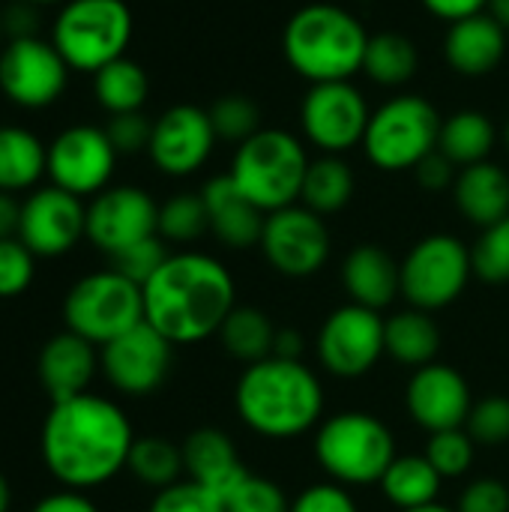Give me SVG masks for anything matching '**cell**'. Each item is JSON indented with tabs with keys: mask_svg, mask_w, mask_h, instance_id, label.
I'll return each instance as SVG.
<instances>
[{
	"mask_svg": "<svg viewBox=\"0 0 509 512\" xmlns=\"http://www.w3.org/2000/svg\"><path fill=\"white\" fill-rule=\"evenodd\" d=\"M39 444L51 477L81 492L114 480L129 465L135 432L117 402L81 393L51 405Z\"/></svg>",
	"mask_w": 509,
	"mask_h": 512,
	"instance_id": "6da1fadb",
	"label": "cell"
},
{
	"mask_svg": "<svg viewBox=\"0 0 509 512\" xmlns=\"http://www.w3.org/2000/svg\"><path fill=\"white\" fill-rule=\"evenodd\" d=\"M144 291V321L171 345L204 342L222 330L234 303L228 267L204 252H177L156 270Z\"/></svg>",
	"mask_w": 509,
	"mask_h": 512,
	"instance_id": "7a4b0ae2",
	"label": "cell"
},
{
	"mask_svg": "<svg viewBox=\"0 0 509 512\" xmlns=\"http://www.w3.org/2000/svg\"><path fill=\"white\" fill-rule=\"evenodd\" d=\"M234 405L255 435L285 441L315 429L324 411V390L300 360L267 357L246 366L234 390Z\"/></svg>",
	"mask_w": 509,
	"mask_h": 512,
	"instance_id": "3957f363",
	"label": "cell"
},
{
	"mask_svg": "<svg viewBox=\"0 0 509 512\" xmlns=\"http://www.w3.org/2000/svg\"><path fill=\"white\" fill-rule=\"evenodd\" d=\"M369 36L363 21L339 3L300 6L282 30L288 66L309 84L351 81L363 69Z\"/></svg>",
	"mask_w": 509,
	"mask_h": 512,
	"instance_id": "277c9868",
	"label": "cell"
},
{
	"mask_svg": "<svg viewBox=\"0 0 509 512\" xmlns=\"http://www.w3.org/2000/svg\"><path fill=\"white\" fill-rule=\"evenodd\" d=\"M303 141L285 129H261L237 144L228 177L234 186L267 216L300 201L303 177L309 168Z\"/></svg>",
	"mask_w": 509,
	"mask_h": 512,
	"instance_id": "5b68a950",
	"label": "cell"
},
{
	"mask_svg": "<svg viewBox=\"0 0 509 512\" xmlns=\"http://www.w3.org/2000/svg\"><path fill=\"white\" fill-rule=\"evenodd\" d=\"M132 12L123 0H66L51 27V42L75 72H99L126 57Z\"/></svg>",
	"mask_w": 509,
	"mask_h": 512,
	"instance_id": "8992f818",
	"label": "cell"
},
{
	"mask_svg": "<svg viewBox=\"0 0 509 512\" xmlns=\"http://www.w3.org/2000/svg\"><path fill=\"white\" fill-rule=\"evenodd\" d=\"M315 456L339 486L381 483L396 459L393 432L372 414L345 411L321 423L315 435Z\"/></svg>",
	"mask_w": 509,
	"mask_h": 512,
	"instance_id": "52a82bcc",
	"label": "cell"
},
{
	"mask_svg": "<svg viewBox=\"0 0 509 512\" xmlns=\"http://www.w3.org/2000/svg\"><path fill=\"white\" fill-rule=\"evenodd\" d=\"M441 123L444 117L426 96H393L372 111L363 135V150L369 162L381 171H411L432 150H438Z\"/></svg>",
	"mask_w": 509,
	"mask_h": 512,
	"instance_id": "ba28073f",
	"label": "cell"
},
{
	"mask_svg": "<svg viewBox=\"0 0 509 512\" xmlns=\"http://www.w3.org/2000/svg\"><path fill=\"white\" fill-rule=\"evenodd\" d=\"M63 321L66 330L102 348L144 321V291L117 270L90 273L69 288Z\"/></svg>",
	"mask_w": 509,
	"mask_h": 512,
	"instance_id": "9c48e42d",
	"label": "cell"
},
{
	"mask_svg": "<svg viewBox=\"0 0 509 512\" xmlns=\"http://www.w3.org/2000/svg\"><path fill=\"white\" fill-rule=\"evenodd\" d=\"M402 273V297L423 312L447 309L468 288L474 267L471 249L453 234H429L423 237L399 264Z\"/></svg>",
	"mask_w": 509,
	"mask_h": 512,
	"instance_id": "30bf717a",
	"label": "cell"
},
{
	"mask_svg": "<svg viewBox=\"0 0 509 512\" xmlns=\"http://www.w3.org/2000/svg\"><path fill=\"white\" fill-rule=\"evenodd\" d=\"M372 108L351 81L312 84L300 105V126L321 153L342 156L363 144Z\"/></svg>",
	"mask_w": 509,
	"mask_h": 512,
	"instance_id": "8fae6325",
	"label": "cell"
},
{
	"mask_svg": "<svg viewBox=\"0 0 509 512\" xmlns=\"http://www.w3.org/2000/svg\"><path fill=\"white\" fill-rule=\"evenodd\" d=\"M258 246L276 273L288 279H309L330 258V231L324 216L303 204H291L267 216Z\"/></svg>",
	"mask_w": 509,
	"mask_h": 512,
	"instance_id": "7c38bea8",
	"label": "cell"
},
{
	"mask_svg": "<svg viewBox=\"0 0 509 512\" xmlns=\"http://www.w3.org/2000/svg\"><path fill=\"white\" fill-rule=\"evenodd\" d=\"M69 81V66L54 48L39 36L9 39L0 48V93L18 108H48L54 105Z\"/></svg>",
	"mask_w": 509,
	"mask_h": 512,
	"instance_id": "4fadbf2b",
	"label": "cell"
},
{
	"mask_svg": "<svg viewBox=\"0 0 509 512\" xmlns=\"http://www.w3.org/2000/svg\"><path fill=\"white\" fill-rule=\"evenodd\" d=\"M381 354H387L381 312L348 303L327 315L318 336V357L330 375L363 378Z\"/></svg>",
	"mask_w": 509,
	"mask_h": 512,
	"instance_id": "5bb4252c",
	"label": "cell"
},
{
	"mask_svg": "<svg viewBox=\"0 0 509 512\" xmlns=\"http://www.w3.org/2000/svg\"><path fill=\"white\" fill-rule=\"evenodd\" d=\"M171 342L147 321L99 348V369L105 381L123 396L156 393L171 369Z\"/></svg>",
	"mask_w": 509,
	"mask_h": 512,
	"instance_id": "9a60e30c",
	"label": "cell"
},
{
	"mask_svg": "<svg viewBox=\"0 0 509 512\" xmlns=\"http://www.w3.org/2000/svg\"><path fill=\"white\" fill-rule=\"evenodd\" d=\"M117 165V150L99 126H69L48 144V177L51 186L93 198L108 189Z\"/></svg>",
	"mask_w": 509,
	"mask_h": 512,
	"instance_id": "2e32d148",
	"label": "cell"
},
{
	"mask_svg": "<svg viewBox=\"0 0 509 512\" xmlns=\"http://www.w3.org/2000/svg\"><path fill=\"white\" fill-rule=\"evenodd\" d=\"M159 234V204L138 186H108L87 204V240L108 258Z\"/></svg>",
	"mask_w": 509,
	"mask_h": 512,
	"instance_id": "e0dca14e",
	"label": "cell"
},
{
	"mask_svg": "<svg viewBox=\"0 0 509 512\" xmlns=\"http://www.w3.org/2000/svg\"><path fill=\"white\" fill-rule=\"evenodd\" d=\"M81 237H87V207L81 198L57 186H42L21 201L18 240L36 258H60L72 252Z\"/></svg>",
	"mask_w": 509,
	"mask_h": 512,
	"instance_id": "ac0fdd59",
	"label": "cell"
},
{
	"mask_svg": "<svg viewBox=\"0 0 509 512\" xmlns=\"http://www.w3.org/2000/svg\"><path fill=\"white\" fill-rule=\"evenodd\" d=\"M216 129L210 111L198 105H171L153 120L150 162L168 177H189L204 168L216 147Z\"/></svg>",
	"mask_w": 509,
	"mask_h": 512,
	"instance_id": "d6986e66",
	"label": "cell"
},
{
	"mask_svg": "<svg viewBox=\"0 0 509 512\" xmlns=\"http://www.w3.org/2000/svg\"><path fill=\"white\" fill-rule=\"evenodd\" d=\"M408 414L417 426H423L429 435L462 429L468 423V414L474 408L468 381L444 363H429L417 369L405 390Z\"/></svg>",
	"mask_w": 509,
	"mask_h": 512,
	"instance_id": "ffe728a7",
	"label": "cell"
},
{
	"mask_svg": "<svg viewBox=\"0 0 509 512\" xmlns=\"http://www.w3.org/2000/svg\"><path fill=\"white\" fill-rule=\"evenodd\" d=\"M99 372V354L96 345L81 339L72 330H63L51 336L36 360V375L51 402L75 399L90 390L93 378Z\"/></svg>",
	"mask_w": 509,
	"mask_h": 512,
	"instance_id": "44dd1931",
	"label": "cell"
},
{
	"mask_svg": "<svg viewBox=\"0 0 509 512\" xmlns=\"http://www.w3.org/2000/svg\"><path fill=\"white\" fill-rule=\"evenodd\" d=\"M504 57L507 30L489 12L453 21L444 36V60L453 72L465 78H483L495 72Z\"/></svg>",
	"mask_w": 509,
	"mask_h": 512,
	"instance_id": "7402d4cb",
	"label": "cell"
},
{
	"mask_svg": "<svg viewBox=\"0 0 509 512\" xmlns=\"http://www.w3.org/2000/svg\"><path fill=\"white\" fill-rule=\"evenodd\" d=\"M201 198H204V207H207L210 231L219 237V243H225L231 249H252V246L261 243L267 213L258 210L234 186V180L228 174H219V177L207 180L204 189H201Z\"/></svg>",
	"mask_w": 509,
	"mask_h": 512,
	"instance_id": "603a6c76",
	"label": "cell"
},
{
	"mask_svg": "<svg viewBox=\"0 0 509 512\" xmlns=\"http://www.w3.org/2000/svg\"><path fill=\"white\" fill-rule=\"evenodd\" d=\"M342 282L351 303L381 312L402 294V273L393 255L375 243H363L348 252L342 264Z\"/></svg>",
	"mask_w": 509,
	"mask_h": 512,
	"instance_id": "cb8c5ba5",
	"label": "cell"
},
{
	"mask_svg": "<svg viewBox=\"0 0 509 512\" xmlns=\"http://www.w3.org/2000/svg\"><path fill=\"white\" fill-rule=\"evenodd\" d=\"M183 468L189 480L207 486L222 501L249 474L237 456L234 441L219 429H198L183 441Z\"/></svg>",
	"mask_w": 509,
	"mask_h": 512,
	"instance_id": "d4e9b609",
	"label": "cell"
},
{
	"mask_svg": "<svg viewBox=\"0 0 509 512\" xmlns=\"http://www.w3.org/2000/svg\"><path fill=\"white\" fill-rule=\"evenodd\" d=\"M453 201L471 225L492 228L509 219V174L489 159L459 168Z\"/></svg>",
	"mask_w": 509,
	"mask_h": 512,
	"instance_id": "484cf974",
	"label": "cell"
},
{
	"mask_svg": "<svg viewBox=\"0 0 509 512\" xmlns=\"http://www.w3.org/2000/svg\"><path fill=\"white\" fill-rule=\"evenodd\" d=\"M498 144V129L486 111L477 108H462L444 117L441 135H438V150L456 165L468 168L477 162H486L489 153Z\"/></svg>",
	"mask_w": 509,
	"mask_h": 512,
	"instance_id": "4316f807",
	"label": "cell"
},
{
	"mask_svg": "<svg viewBox=\"0 0 509 512\" xmlns=\"http://www.w3.org/2000/svg\"><path fill=\"white\" fill-rule=\"evenodd\" d=\"M384 348L396 363L423 369L435 363V354L441 348V330L429 312L411 306L384 321Z\"/></svg>",
	"mask_w": 509,
	"mask_h": 512,
	"instance_id": "83f0119b",
	"label": "cell"
},
{
	"mask_svg": "<svg viewBox=\"0 0 509 512\" xmlns=\"http://www.w3.org/2000/svg\"><path fill=\"white\" fill-rule=\"evenodd\" d=\"M48 174V147L24 126H0V192H24Z\"/></svg>",
	"mask_w": 509,
	"mask_h": 512,
	"instance_id": "f1b7e54d",
	"label": "cell"
},
{
	"mask_svg": "<svg viewBox=\"0 0 509 512\" xmlns=\"http://www.w3.org/2000/svg\"><path fill=\"white\" fill-rule=\"evenodd\" d=\"M354 171L342 156L324 153L309 162L303 189H300V204L309 207L318 216H330L348 207L354 198Z\"/></svg>",
	"mask_w": 509,
	"mask_h": 512,
	"instance_id": "f546056e",
	"label": "cell"
},
{
	"mask_svg": "<svg viewBox=\"0 0 509 512\" xmlns=\"http://www.w3.org/2000/svg\"><path fill=\"white\" fill-rule=\"evenodd\" d=\"M420 69V51L411 36L399 30H381L369 36L363 72L381 87H402Z\"/></svg>",
	"mask_w": 509,
	"mask_h": 512,
	"instance_id": "4dcf8cb0",
	"label": "cell"
},
{
	"mask_svg": "<svg viewBox=\"0 0 509 512\" xmlns=\"http://www.w3.org/2000/svg\"><path fill=\"white\" fill-rule=\"evenodd\" d=\"M441 483L444 477L432 468L426 456H396L378 486L393 507L417 510V507L435 504Z\"/></svg>",
	"mask_w": 509,
	"mask_h": 512,
	"instance_id": "1f68e13d",
	"label": "cell"
},
{
	"mask_svg": "<svg viewBox=\"0 0 509 512\" xmlns=\"http://www.w3.org/2000/svg\"><path fill=\"white\" fill-rule=\"evenodd\" d=\"M276 333L279 330L273 327V321L255 306H234L219 330L225 351L246 366L273 357Z\"/></svg>",
	"mask_w": 509,
	"mask_h": 512,
	"instance_id": "d6a6232c",
	"label": "cell"
},
{
	"mask_svg": "<svg viewBox=\"0 0 509 512\" xmlns=\"http://www.w3.org/2000/svg\"><path fill=\"white\" fill-rule=\"evenodd\" d=\"M93 93L108 114L141 111L150 96V78L141 69V63L120 57L93 75Z\"/></svg>",
	"mask_w": 509,
	"mask_h": 512,
	"instance_id": "836d02e7",
	"label": "cell"
},
{
	"mask_svg": "<svg viewBox=\"0 0 509 512\" xmlns=\"http://www.w3.org/2000/svg\"><path fill=\"white\" fill-rule=\"evenodd\" d=\"M126 468L144 486L168 489V486L180 483V474L186 471L183 468V447H174L168 438H159V435L135 438Z\"/></svg>",
	"mask_w": 509,
	"mask_h": 512,
	"instance_id": "e575fe53",
	"label": "cell"
},
{
	"mask_svg": "<svg viewBox=\"0 0 509 512\" xmlns=\"http://www.w3.org/2000/svg\"><path fill=\"white\" fill-rule=\"evenodd\" d=\"M207 231L210 219L201 192H180L159 204V237L165 243H192Z\"/></svg>",
	"mask_w": 509,
	"mask_h": 512,
	"instance_id": "d590c367",
	"label": "cell"
},
{
	"mask_svg": "<svg viewBox=\"0 0 509 512\" xmlns=\"http://www.w3.org/2000/svg\"><path fill=\"white\" fill-rule=\"evenodd\" d=\"M207 111H210V123L216 129V138L231 141V144H243L255 132L264 129L261 126V108L246 93H228V96L216 99Z\"/></svg>",
	"mask_w": 509,
	"mask_h": 512,
	"instance_id": "8d00e7d4",
	"label": "cell"
},
{
	"mask_svg": "<svg viewBox=\"0 0 509 512\" xmlns=\"http://www.w3.org/2000/svg\"><path fill=\"white\" fill-rule=\"evenodd\" d=\"M471 267L474 276L489 285L509 282V219L483 228L480 240L471 246Z\"/></svg>",
	"mask_w": 509,
	"mask_h": 512,
	"instance_id": "74e56055",
	"label": "cell"
},
{
	"mask_svg": "<svg viewBox=\"0 0 509 512\" xmlns=\"http://www.w3.org/2000/svg\"><path fill=\"white\" fill-rule=\"evenodd\" d=\"M474 438L468 435V429H447V432H435L429 438V447H426V459L432 462V468L444 477V480H453V477H462L471 471L474 465Z\"/></svg>",
	"mask_w": 509,
	"mask_h": 512,
	"instance_id": "f35d334b",
	"label": "cell"
},
{
	"mask_svg": "<svg viewBox=\"0 0 509 512\" xmlns=\"http://www.w3.org/2000/svg\"><path fill=\"white\" fill-rule=\"evenodd\" d=\"M225 512H291L285 492L264 477L246 474L222 501Z\"/></svg>",
	"mask_w": 509,
	"mask_h": 512,
	"instance_id": "ab89813d",
	"label": "cell"
},
{
	"mask_svg": "<svg viewBox=\"0 0 509 512\" xmlns=\"http://www.w3.org/2000/svg\"><path fill=\"white\" fill-rule=\"evenodd\" d=\"M165 261H168V249H165V240L156 234V237H147L141 243L126 246L123 252L111 255V270H117L120 276H126L129 282L144 288Z\"/></svg>",
	"mask_w": 509,
	"mask_h": 512,
	"instance_id": "60d3db41",
	"label": "cell"
},
{
	"mask_svg": "<svg viewBox=\"0 0 509 512\" xmlns=\"http://www.w3.org/2000/svg\"><path fill=\"white\" fill-rule=\"evenodd\" d=\"M468 435L480 447H501L509 441V399L507 396H489L477 402L465 423Z\"/></svg>",
	"mask_w": 509,
	"mask_h": 512,
	"instance_id": "b9f144b4",
	"label": "cell"
},
{
	"mask_svg": "<svg viewBox=\"0 0 509 512\" xmlns=\"http://www.w3.org/2000/svg\"><path fill=\"white\" fill-rule=\"evenodd\" d=\"M36 276V255L18 240H0V300L21 297Z\"/></svg>",
	"mask_w": 509,
	"mask_h": 512,
	"instance_id": "7bdbcfd3",
	"label": "cell"
},
{
	"mask_svg": "<svg viewBox=\"0 0 509 512\" xmlns=\"http://www.w3.org/2000/svg\"><path fill=\"white\" fill-rule=\"evenodd\" d=\"M150 512H225V504L207 486L195 480H180L156 492Z\"/></svg>",
	"mask_w": 509,
	"mask_h": 512,
	"instance_id": "ee69618b",
	"label": "cell"
},
{
	"mask_svg": "<svg viewBox=\"0 0 509 512\" xmlns=\"http://www.w3.org/2000/svg\"><path fill=\"white\" fill-rule=\"evenodd\" d=\"M105 135L114 144L117 156H129V153H141L150 147V135H153V120L144 117V111H126V114H111V120L105 123Z\"/></svg>",
	"mask_w": 509,
	"mask_h": 512,
	"instance_id": "f6af8a7d",
	"label": "cell"
},
{
	"mask_svg": "<svg viewBox=\"0 0 509 512\" xmlns=\"http://www.w3.org/2000/svg\"><path fill=\"white\" fill-rule=\"evenodd\" d=\"M291 512H360L354 498L339 486V483H318V486H309L303 489L294 504Z\"/></svg>",
	"mask_w": 509,
	"mask_h": 512,
	"instance_id": "bcb514c9",
	"label": "cell"
},
{
	"mask_svg": "<svg viewBox=\"0 0 509 512\" xmlns=\"http://www.w3.org/2000/svg\"><path fill=\"white\" fill-rule=\"evenodd\" d=\"M456 512H509V489L492 477L474 480L462 492Z\"/></svg>",
	"mask_w": 509,
	"mask_h": 512,
	"instance_id": "7dc6e473",
	"label": "cell"
},
{
	"mask_svg": "<svg viewBox=\"0 0 509 512\" xmlns=\"http://www.w3.org/2000/svg\"><path fill=\"white\" fill-rule=\"evenodd\" d=\"M414 174H417V183H420L423 189H429V192H444V189H453V183H456V177H459V168H456L441 150H432V153L414 168Z\"/></svg>",
	"mask_w": 509,
	"mask_h": 512,
	"instance_id": "c3c4849f",
	"label": "cell"
},
{
	"mask_svg": "<svg viewBox=\"0 0 509 512\" xmlns=\"http://www.w3.org/2000/svg\"><path fill=\"white\" fill-rule=\"evenodd\" d=\"M36 21H39L36 6L27 3V0H18L12 6H6V12L0 15V27H3L6 39H33V36H39Z\"/></svg>",
	"mask_w": 509,
	"mask_h": 512,
	"instance_id": "681fc988",
	"label": "cell"
},
{
	"mask_svg": "<svg viewBox=\"0 0 509 512\" xmlns=\"http://www.w3.org/2000/svg\"><path fill=\"white\" fill-rule=\"evenodd\" d=\"M435 18L441 21H462V18H471V15H480L486 12L489 0H420Z\"/></svg>",
	"mask_w": 509,
	"mask_h": 512,
	"instance_id": "f907efd6",
	"label": "cell"
},
{
	"mask_svg": "<svg viewBox=\"0 0 509 512\" xmlns=\"http://www.w3.org/2000/svg\"><path fill=\"white\" fill-rule=\"evenodd\" d=\"M30 512H99V507L84 492L63 489V492H54V495L42 498Z\"/></svg>",
	"mask_w": 509,
	"mask_h": 512,
	"instance_id": "816d5d0a",
	"label": "cell"
},
{
	"mask_svg": "<svg viewBox=\"0 0 509 512\" xmlns=\"http://www.w3.org/2000/svg\"><path fill=\"white\" fill-rule=\"evenodd\" d=\"M21 225V201L12 192H0V240L18 237Z\"/></svg>",
	"mask_w": 509,
	"mask_h": 512,
	"instance_id": "f5cc1de1",
	"label": "cell"
},
{
	"mask_svg": "<svg viewBox=\"0 0 509 512\" xmlns=\"http://www.w3.org/2000/svg\"><path fill=\"white\" fill-rule=\"evenodd\" d=\"M300 354H303V339H300V333L279 330V333H276V345H273V357L300 360Z\"/></svg>",
	"mask_w": 509,
	"mask_h": 512,
	"instance_id": "db71d44e",
	"label": "cell"
},
{
	"mask_svg": "<svg viewBox=\"0 0 509 512\" xmlns=\"http://www.w3.org/2000/svg\"><path fill=\"white\" fill-rule=\"evenodd\" d=\"M486 12H489V15H492V18L509 33V0H489Z\"/></svg>",
	"mask_w": 509,
	"mask_h": 512,
	"instance_id": "11a10c76",
	"label": "cell"
},
{
	"mask_svg": "<svg viewBox=\"0 0 509 512\" xmlns=\"http://www.w3.org/2000/svg\"><path fill=\"white\" fill-rule=\"evenodd\" d=\"M9 507H12V489H9L6 477L0 474V512H9Z\"/></svg>",
	"mask_w": 509,
	"mask_h": 512,
	"instance_id": "9f6ffc18",
	"label": "cell"
},
{
	"mask_svg": "<svg viewBox=\"0 0 509 512\" xmlns=\"http://www.w3.org/2000/svg\"><path fill=\"white\" fill-rule=\"evenodd\" d=\"M402 512H456V510H450V507H441V504L435 501V504H426V507H417V510H402Z\"/></svg>",
	"mask_w": 509,
	"mask_h": 512,
	"instance_id": "6f0895ef",
	"label": "cell"
},
{
	"mask_svg": "<svg viewBox=\"0 0 509 512\" xmlns=\"http://www.w3.org/2000/svg\"><path fill=\"white\" fill-rule=\"evenodd\" d=\"M27 3H33V6H51V3H60V0H27Z\"/></svg>",
	"mask_w": 509,
	"mask_h": 512,
	"instance_id": "680465c9",
	"label": "cell"
},
{
	"mask_svg": "<svg viewBox=\"0 0 509 512\" xmlns=\"http://www.w3.org/2000/svg\"><path fill=\"white\" fill-rule=\"evenodd\" d=\"M501 138H504V144H507V150H509V117H507V123H504V132H501Z\"/></svg>",
	"mask_w": 509,
	"mask_h": 512,
	"instance_id": "91938a15",
	"label": "cell"
},
{
	"mask_svg": "<svg viewBox=\"0 0 509 512\" xmlns=\"http://www.w3.org/2000/svg\"><path fill=\"white\" fill-rule=\"evenodd\" d=\"M0 39H3V27H0Z\"/></svg>",
	"mask_w": 509,
	"mask_h": 512,
	"instance_id": "94428289",
	"label": "cell"
}]
</instances>
